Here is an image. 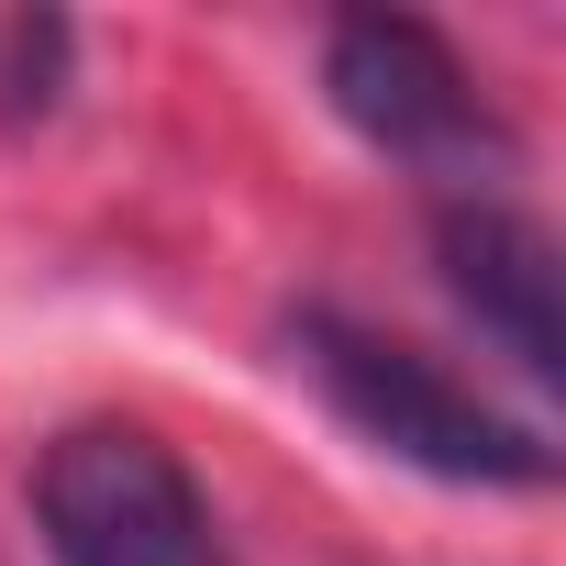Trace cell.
Wrapping results in <instances>:
<instances>
[{"label": "cell", "mask_w": 566, "mask_h": 566, "mask_svg": "<svg viewBox=\"0 0 566 566\" xmlns=\"http://www.w3.org/2000/svg\"><path fill=\"white\" fill-rule=\"evenodd\" d=\"M312 389L400 467L444 478V489H544L555 478V444L533 422H511L500 400H478L467 378H444L422 345L378 334V323H345V312H301L290 323Z\"/></svg>", "instance_id": "1"}, {"label": "cell", "mask_w": 566, "mask_h": 566, "mask_svg": "<svg viewBox=\"0 0 566 566\" xmlns=\"http://www.w3.org/2000/svg\"><path fill=\"white\" fill-rule=\"evenodd\" d=\"M34 522L56 566H211V500L200 478L134 433V422H78L34 467Z\"/></svg>", "instance_id": "2"}, {"label": "cell", "mask_w": 566, "mask_h": 566, "mask_svg": "<svg viewBox=\"0 0 566 566\" xmlns=\"http://www.w3.org/2000/svg\"><path fill=\"white\" fill-rule=\"evenodd\" d=\"M323 90L400 167H500L511 156L478 78L455 67V45L433 23H411V12H345L334 45H323Z\"/></svg>", "instance_id": "3"}, {"label": "cell", "mask_w": 566, "mask_h": 566, "mask_svg": "<svg viewBox=\"0 0 566 566\" xmlns=\"http://www.w3.org/2000/svg\"><path fill=\"white\" fill-rule=\"evenodd\" d=\"M433 266L533 389H566V266H555V233L533 211H511L489 189L444 200L433 211Z\"/></svg>", "instance_id": "4"}, {"label": "cell", "mask_w": 566, "mask_h": 566, "mask_svg": "<svg viewBox=\"0 0 566 566\" xmlns=\"http://www.w3.org/2000/svg\"><path fill=\"white\" fill-rule=\"evenodd\" d=\"M56 67H67V23H56V12L0 23V112H12V123L56 101Z\"/></svg>", "instance_id": "5"}]
</instances>
